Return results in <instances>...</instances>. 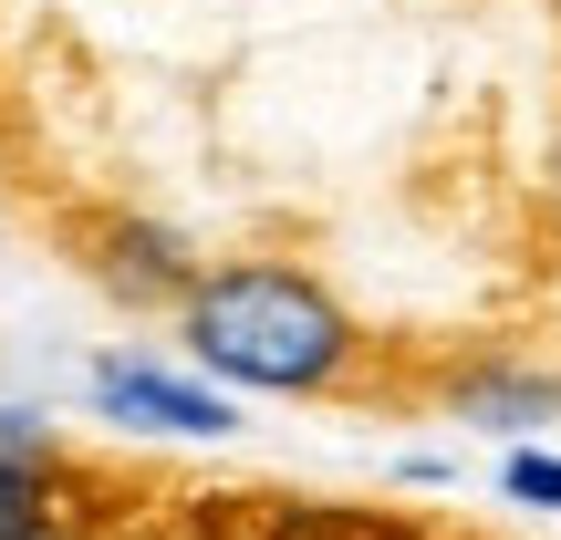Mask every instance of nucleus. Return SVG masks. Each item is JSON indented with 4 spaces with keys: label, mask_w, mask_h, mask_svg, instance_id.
Segmentation results:
<instances>
[{
    "label": "nucleus",
    "mask_w": 561,
    "mask_h": 540,
    "mask_svg": "<svg viewBox=\"0 0 561 540\" xmlns=\"http://www.w3.org/2000/svg\"><path fill=\"white\" fill-rule=\"evenodd\" d=\"M62 458H0V540H62Z\"/></svg>",
    "instance_id": "39448f33"
},
{
    "label": "nucleus",
    "mask_w": 561,
    "mask_h": 540,
    "mask_svg": "<svg viewBox=\"0 0 561 540\" xmlns=\"http://www.w3.org/2000/svg\"><path fill=\"white\" fill-rule=\"evenodd\" d=\"M500 489L530 499V509H561V458H551V447H520V458L500 468Z\"/></svg>",
    "instance_id": "423d86ee"
},
{
    "label": "nucleus",
    "mask_w": 561,
    "mask_h": 540,
    "mask_svg": "<svg viewBox=\"0 0 561 540\" xmlns=\"http://www.w3.org/2000/svg\"><path fill=\"white\" fill-rule=\"evenodd\" d=\"M83 271L104 280L115 301H146V312H178L187 291H198V250L178 240L167 219H136V208H104V219H83Z\"/></svg>",
    "instance_id": "f03ea898"
},
{
    "label": "nucleus",
    "mask_w": 561,
    "mask_h": 540,
    "mask_svg": "<svg viewBox=\"0 0 561 540\" xmlns=\"http://www.w3.org/2000/svg\"><path fill=\"white\" fill-rule=\"evenodd\" d=\"M178 343L229 395H354L364 322L333 301V280L291 261H208L198 291L178 301Z\"/></svg>",
    "instance_id": "f257e3e1"
},
{
    "label": "nucleus",
    "mask_w": 561,
    "mask_h": 540,
    "mask_svg": "<svg viewBox=\"0 0 561 540\" xmlns=\"http://www.w3.org/2000/svg\"><path fill=\"white\" fill-rule=\"evenodd\" d=\"M94 405L115 426H146V437H229V426H240L219 384L167 375V364H146V354H104L94 364Z\"/></svg>",
    "instance_id": "7ed1b4c3"
},
{
    "label": "nucleus",
    "mask_w": 561,
    "mask_h": 540,
    "mask_svg": "<svg viewBox=\"0 0 561 540\" xmlns=\"http://www.w3.org/2000/svg\"><path fill=\"white\" fill-rule=\"evenodd\" d=\"M468 426H551L561 416V375H520V364H479V375L447 384Z\"/></svg>",
    "instance_id": "20e7f679"
},
{
    "label": "nucleus",
    "mask_w": 561,
    "mask_h": 540,
    "mask_svg": "<svg viewBox=\"0 0 561 540\" xmlns=\"http://www.w3.org/2000/svg\"><path fill=\"white\" fill-rule=\"evenodd\" d=\"M0 458H62V447H53V426L32 405H0Z\"/></svg>",
    "instance_id": "0eeeda50"
},
{
    "label": "nucleus",
    "mask_w": 561,
    "mask_h": 540,
    "mask_svg": "<svg viewBox=\"0 0 561 540\" xmlns=\"http://www.w3.org/2000/svg\"><path fill=\"white\" fill-rule=\"evenodd\" d=\"M551 208H561V157H551Z\"/></svg>",
    "instance_id": "6e6552de"
},
{
    "label": "nucleus",
    "mask_w": 561,
    "mask_h": 540,
    "mask_svg": "<svg viewBox=\"0 0 561 540\" xmlns=\"http://www.w3.org/2000/svg\"><path fill=\"white\" fill-rule=\"evenodd\" d=\"M62 540H94V530H62Z\"/></svg>",
    "instance_id": "1a4fd4ad"
}]
</instances>
